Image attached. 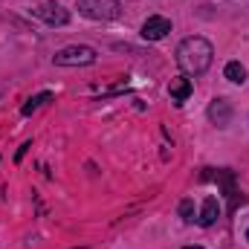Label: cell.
<instances>
[{"mask_svg":"<svg viewBox=\"0 0 249 249\" xmlns=\"http://www.w3.org/2000/svg\"><path fill=\"white\" fill-rule=\"evenodd\" d=\"M50 99H53V93H50V90H44V93H38V96H32V99H29V102H26V105L20 107V113H23V116H32V113H35V110H38L41 105H47Z\"/></svg>","mask_w":249,"mask_h":249,"instance_id":"obj_10","label":"cell"},{"mask_svg":"<svg viewBox=\"0 0 249 249\" xmlns=\"http://www.w3.org/2000/svg\"><path fill=\"white\" fill-rule=\"evenodd\" d=\"M35 15H38L44 23H50V26H64V23L70 20V12L64 9L61 3H44V6L35 9Z\"/></svg>","mask_w":249,"mask_h":249,"instance_id":"obj_5","label":"cell"},{"mask_svg":"<svg viewBox=\"0 0 249 249\" xmlns=\"http://www.w3.org/2000/svg\"><path fill=\"white\" fill-rule=\"evenodd\" d=\"M186 249H203V247H186Z\"/></svg>","mask_w":249,"mask_h":249,"instance_id":"obj_13","label":"cell"},{"mask_svg":"<svg viewBox=\"0 0 249 249\" xmlns=\"http://www.w3.org/2000/svg\"><path fill=\"white\" fill-rule=\"evenodd\" d=\"M180 214H183V220H186V223L194 220V203H191V200H183V203H180Z\"/></svg>","mask_w":249,"mask_h":249,"instance_id":"obj_11","label":"cell"},{"mask_svg":"<svg viewBox=\"0 0 249 249\" xmlns=\"http://www.w3.org/2000/svg\"><path fill=\"white\" fill-rule=\"evenodd\" d=\"M209 119L217 122V124H229V119H232V107H229V102L217 99V102L209 107Z\"/></svg>","mask_w":249,"mask_h":249,"instance_id":"obj_8","label":"cell"},{"mask_svg":"<svg viewBox=\"0 0 249 249\" xmlns=\"http://www.w3.org/2000/svg\"><path fill=\"white\" fill-rule=\"evenodd\" d=\"M223 75H226L232 84H244V81H247V67L241 61H229L226 70H223Z\"/></svg>","mask_w":249,"mask_h":249,"instance_id":"obj_9","label":"cell"},{"mask_svg":"<svg viewBox=\"0 0 249 249\" xmlns=\"http://www.w3.org/2000/svg\"><path fill=\"white\" fill-rule=\"evenodd\" d=\"M26 148H29V142H26V145H20V148H18V154H15V160H20V157H23V154H26Z\"/></svg>","mask_w":249,"mask_h":249,"instance_id":"obj_12","label":"cell"},{"mask_svg":"<svg viewBox=\"0 0 249 249\" xmlns=\"http://www.w3.org/2000/svg\"><path fill=\"white\" fill-rule=\"evenodd\" d=\"M75 6L90 20H113L122 12V3L119 0H75Z\"/></svg>","mask_w":249,"mask_h":249,"instance_id":"obj_2","label":"cell"},{"mask_svg":"<svg viewBox=\"0 0 249 249\" xmlns=\"http://www.w3.org/2000/svg\"><path fill=\"white\" fill-rule=\"evenodd\" d=\"M247 241H249V229H247Z\"/></svg>","mask_w":249,"mask_h":249,"instance_id":"obj_14","label":"cell"},{"mask_svg":"<svg viewBox=\"0 0 249 249\" xmlns=\"http://www.w3.org/2000/svg\"><path fill=\"white\" fill-rule=\"evenodd\" d=\"M168 32H171V20L162 18V15H154L142 23V38L145 41H162Z\"/></svg>","mask_w":249,"mask_h":249,"instance_id":"obj_4","label":"cell"},{"mask_svg":"<svg viewBox=\"0 0 249 249\" xmlns=\"http://www.w3.org/2000/svg\"><path fill=\"white\" fill-rule=\"evenodd\" d=\"M220 217V203H217V197H206L203 200V209H200V226H212L214 220Z\"/></svg>","mask_w":249,"mask_h":249,"instance_id":"obj_7","label":"cell"},{"mask_svg":"<svg viewBox=\"0 0 249 249\" xmlns=\"http://www.w3.org/2000/svg\"><path fill=\"white\" fill-rule=\"evenodd\" d=\"M168 93H171V102H174V105H183L188 96H191V81H188L186 75H177V78H171V87H168Z\"/></svg>","mask_w":249,"mask_h":249,"instance_id":"obj_6","label":"cell"},{"mask_svg":"<svg viewBox=\"0 0 249 249\" xmlns=\"http://www.w3.org/2000/svg\"><path fill=\"white\" fill-rule=\"evenodd\" d=\"M212 58H214V50L206 38L194 35V38H186L180 47H177V64L183 67V72L188 75H203L209 67H212Z\"/></svg>","mask_w":249,"mask_h":249,"instance_id":"obj_1","label":"cell"},{"mask_svg":"<svg viewBox=\"0 0 249 249\" xmlns=\"http://www.w3.org/2000/svg\"><path fill=\"white\" fill-rule=\"evenodd\" d=\"M53 61L55 67H90V64L96 61V50H90V47H64L58 50L55 55H53Z\"/></svg>","mask_w":249,"mask_h":249,"instance_id":"obj_3","label":"cell"}]
</instances>
